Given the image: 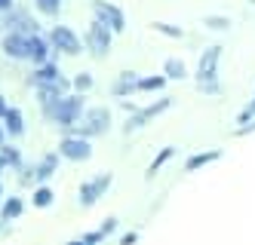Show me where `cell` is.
I'll return each instance as SVG.
<instances>
[{
	"label": "cell",
	"instance_id": "2",
	"mask_svg": "<svg viewBox=\"0 0 255 245\" xmlns=\"http://www.w3.org/2000/svg\"><path fill=\"white\" fill-rule=\"evenodd\" d=\"M108 126H111V110H108V107H89V110H83V123L77 126L74 135H80V138L89 141L93 135L108 132Z\"/></svg>",
	"mask_w": 255,
	"mask_h": 245
},
{
	"label": "cell",
	"instance_id": "25",
	"mask_svg": "<svg viewBox=\"0 0 255 245\" xmlns=\"http://www.w3.org/2000/svg\"><path fill=\"white\" fill-rule=\"evenodd\" d=\"M252 117H255V98L240 110V117H237V123H240V126H246V123H252Z\"/></svg>",
	"mask_w": 255,
	"mask_h": 245
},
{
	"label": "cell",
	"instance_id": "28",
	"mask_svg": "<svg viewBox=\"0 0 255 245\" xmlns=\"http://www.w3.org/2000/svg\"><path fill=\"white\" fill-rule=\"evenodd\" d=\"M114 230H117V218H108V221L102 224V230H99V233L108 236V233H114Z\"/></svg>",
	"mask_w": 255,
	"mask_h": 245
},
{
	"label": "cell",
	"instance_id": "3",
	"mask_svg": "<svg viewBox=\"0 0 255 245\" xmlns=\"http://www.w3.org/2000/svg\"><path fill=\"white\" fill-rule=\"evenodd\" d=\"M93 12H96V18H99L105 28H111V34L126 31V15H123L120 6L108 3V0H93Z\"/></svg>",
	"mask_w": 255,
	"mask_h": 245
},
{
	"label": "cell",
	"instance_id": "6",
	"mask_svg": "<svg viewBox=\"0 0 255 245\" xmlns=\"http://www.w3.org/2000/svg\"><path fill=\"white\" fill-rule=\"evenodd\" d=\"M49 46H56L65 55H77L80 52V37L71 31L68 25H56V28L49 31Z\"/></svg>",
	"mask_w": 255,
	"mask_h": 245
},
{
	"label": "cell",
	"instance_id": "23",
	"mask_svg": "<svg viewBox=\"0 0 255 245\" xmlns=\"http://www.w3.org/2000/svg\"><path fill=\"white\" fill-rule=\"evenodd\" d=\"M52 172H56V157H46V160L40 163V168H37V181H46Z\"/></svg>",
	"mask_w": 255,
	"mask_h": 245
},
{
	"label": "cell",
	"instance_id": "10",
	"mask_svg": "<svg viewBox=\"0 0 255 245\" xmlns=\"http://www.w3.org/2000/svg\"><path fill=\"white\" fill-rule=\"evenodd\" d=\"M3 52L9 55V59H28V37L25 34H15V31H9L6 37H3Z\"/></svg>",
	"mask_w": 255,
	"mask_h": 245
},
{
	"label": "cell",
	"instance_id": "7",
	"mask_svg": "<svg viewBox=\"0 0 255 245\" xmlns=\"http://www.w3.org/2000/svg\"><path fill=\"white\" fill-rule=\"evenodd\" d=\"M59 154L65 160H71V163H83V160L93 157V147H89V141L80 138V135H68V138L59 141Z\"/></svg>",
	"mask_w": 255,
	"mask_h": 245
},
{
	"label": "cell",
	"instance_id": "30",
	"mask_svg": "<svg viewBox=\"0 0 255 245\" xmlns=\"http://www.w3.org/2000/svg\"><path fill=\"white\" fill-rule=\"evenodd\" d=\"M197 89H200V92H209V95H215V92H218V83H200Z\"/></svg>",
	"mask_w": 255,
	"mask_h": 245
},
{
	"label": "cell",
	"instance_id": "11",
	"mask_svg": "<svg viewBox=\"0 0 255 245\" xmlns=\"http://www.w3.org/2000/svg\"><path fill=\"white\" fill-rule=\"evenodd\" d=\"M28 59L34 62V65H46L49 62V40H43L40 34H31L28 37Z\"/></svg>",
	"mask_w": 255,
	"mask_h": 245
},
{
	"label": "cell",
	"instance_id": "12",
	"mask_svg": "<svg viewBox=\"0 0 255 245\" xmlns=\"http://www.w3.org/2000/svg\"><path fill=\"white\" fill-rule=\"evenodd\" d=\"M56 80H62V71H59V65L56 62H46V65H40L37 71L31 74V83L34 86H49V83H56Z\"/></svg>",
	"mask_w": 255,
	"mask_h": 245
},
{
	"label": "cell",
	"instance_id": "4",
	"mask_svg": "<svg viewBox=\"0 0 255 245\" xmlns=\"http://www.w3.org/2000/svg\"><path fill=\"white\" fill-rule=\"evenodd\" d=\"M111 28H105L99 18H93V25H89V31H86V46L93 49V55L96 59H105L108 52H111Z\"/></svg>",
	"mask_w": 255,
	"mask_h": 245
},
{
	"label": "cell",
	"instance_id": "19",
	"mask_svg": "<svg viewBox=\"0 0 255 245\" xmlns=\"http://www.w3.org/2000/svg\"><path fill=\"white\" fill-rule=\"evenodd\" d=\"M163 86H166V77H163V74H154V77L138 80V92H160Z\"/></svg>",
	"mask_w": 255,
	"mask_h": 245
},
{
	"label": "cell",
	"instance_id": "26",
	"mask_svg": "<svg viewBox=\"0 0 255 245\" xmlns=\"http://www.w3.org/2000/svg\"><path fill=\"white\" fill-rule=\"evenodd\" d=\"M74 89H77V92L93 89V77H89V74H77V77H74Z\"/></svg>",
	"mask_w": 255,
	"mask_h": 245
},
{
	"label": "cell",
	"instance_id": "15",
	"mask_svg": "<svg viewBox=\"0 0 255 245\" xmlns=\"http://www.w3.org/2000/svg\"><path fill=\"white\" fill-rule=\"evenodd\" d=\"M22 209H25V202L19 196H9L3 205H0V221H15L22 215Z\"/></svg>",
	"mask_w": 255,
	"mask_h": 245
},
{
	"label": "cell",
	"instance_id": "27",
	"mask_svg": "<svg viewBox=\"0 0 255 245\" xmlns=\"http://www.w3.org/2000/svg\"><path fill=\"white\" fill-rule=\"evenodd\" d=\"M0 157H3V163H9V165H19V154H15L12 147H0Z\"/></svg>",
	"mask_w": 255,
	"mask_h": 245
},
{
	"label": "cell",
	"instance_id": "22",
	"mask_svg": "<svg viewBox=\"0 0 255 245\" xmlns=\"http://www.w3.org/2000/svg\"><path fill=\"white\" fill-rule=\"evenodd\" d=\"M34 205H37V209L52 205V190H49V187H37V190H34Z\"/></svg>",
	"mask_w": 255,
	"mask_h": 245
},
{
	"label": "cell",
	"instance_id": "17",
	"mask_svg": "<svg viewBox=\"0 0 255 245\" xmlns=\"http://www.w3.org/2000/svg\"><path fill=\"white\" fill-rule=\"evenodd\" d=\"M163 74H166L169 80H185V77H188V68H185V62H181V59H166Z\"/></svg>",
	"mask_w": 255,
	"mask_h": 245
},
{
	"label": "cell",
	"instance_id": "18",
	"mask_svg": "<svg viewBox=\"0 0 255 245\" xmlns=\"http://www.w3.org/2000/svg\"><path fill=\"white\" fill-rule=\"evenodd\" d=\"M132 89H138L135 71H123V74H120V80H117V86H114V92H117V95H126V92H132Z\"/></svg>",
	"mask_w": 255,
	"mask_h": 245
},
{
	"label": "cell",
	"instance_id": "32",
	"mask_svg": "<svg viewBox=\"0 0 255 245\" xmlns=\"http://www.w3.org/2000/svg\"><path fill=\"white\" fill-rule=\"evenodd\" d=\"M15 3H12V0H0V12H9Z\"/></svg>",
	"mask_w": 255,
	"mask_h": 245
},
{
	"label": "cell",
	"instance_id": "33",
	"mask_svg": "<svg viewBox=\"0 0 255 245\" xmlns=\"http://www.w3.org/2000/svg\"><path fill=\"white\" fill-rule=\"evenodd\" d=\"M6 114V101H3V95H0V117Z\"/></svg>",
	"mask_w": 255,
	"mask_h": 245
},
{
	"label": "cell",
	"instance_id": "36",
	"mask_svg": "<svg viewBox=\"0 0 255 245\" xmlns=\"http://www.w3.org/2000/svg\"><path fill=\"white\" fill-rule=\"evenodd\" d=\"M0 196H3V187H0Z\"/></svg>",
	"mask_w": 255,
	"mask_h": 245
},
{
	"label": "cell",
	"instance_id": "13",
	"mask_svg": "<svg viewBox=\"0 0 255 245\" xmlns=\"http://www.w3.org/2000/svg\"><path fill=\"white\" fill-rule=\"evenodd\" d=\"M3 132H6L9 138H19L22 132H25V117H22L19 107H6V114H3Z\"/></svg>",
	"mask_w": 255,
	"mask_h": 245
},
{
	"label": "cell",
	"instance_id": "24",
	"mask_svg": "<svg viewBox=\"0 0 255 245\" xmlns=\"http://www.w3.org/2000/svg\"><path fill=\"white\" fill-rule=\"evenodd\" d=\"M154 31L157 34H166V37H175V40H178V37H185V31H181V28H172L166 22H154Z\"/></svg>",
	"mask_w": 255,
	"mask_h": 245
},
{
	"label": "cell",
	"instance_id": "5",
	"mask_svg": "<svg viewBox=\"0 0 255 245\" xmlns=\"http://www.w3.org/2000/svg\"><path fill=\"white\" fill-rule=\"evenodd\" d=\"M111 184H114V175H111V172H102L99 178L80 184V205H96V202L105 196V190H108Z\"/></svg>",
	"mask_w": 255,
	"mask_h": 245
},
{
	"label": "cell",
	"instance_id": "21",
	"mask_svg": "<svg viewBox=\"0 0 255 245\" xmlns=\"http://www.w3.org/2000/svg\"><path fill=\"white\" fill-rule=\"evenodd\" d=\"M34 6H37L43 15H59L62 12V0H34Z\"/></svg>",
	"mask_w": 255,
	"mask_h": 245
},
{
	"label": "cell",
	"instance_id": "1",
	"mask_svg": "<svg viewBox=\"0 0 255 245\" xmlns=\"http://www.w3.org/2000/svg\"><path fill=\"white\" fill-rule=\"evenodd\" d=\"M83 110H86L83 95H62L49 120H52V123H59L62 129H74V126L80 123V114H83Z\"/></svg>",
	"mask_w": 255,
	"mask_h": 245
},
{
	"label": "cell",
	"instance_id": "8",
	"mask_svg": "<svg viewBox=\"0 0 255 245\" xmlns=\"http://www.w3.org/2000/svg\"><path fill=\"white\" fill-rule=\"evenodd\" d=\"M218 59H222V46H209L200 55V68H197V86L200 83H218Z\"/></svg>",
	"mask_w": 255,
	"mask_h": 245
},
{
	"label": "cell",
	"instance_id": "9",
	"mask_svg": "<svg viewBox=\"0 0 255 245\" xmlns=\"http://www.w3.org/2000/svg\"><path fill=\"white\" fill-rule=\"evenodd\" d=\"M172 107V98H160V101H154V104H148L144 110H138L135 117H129V123H126V132H132V129H141L148 120H154V117H160L163 110H169Z\"/></svg>",
	"mask_w": 255,
	"mask_h": 245
},
{
	"label": "cell",
	"instance_id": "14",
	"mask_svg": "<svg viewBox=\"0 0 255 245\" xmlns=\"http://www.w3.org/2000/svg\"><path fill=\"white\" fill-rule=\"evenodd\" d=\"M222 160V150H203V154H194L188 163H185V172H197V168H203V165H209V163H218Z\"/></svg>",
	"mask_w": 255,
	"mask_h": 245
},
{
	"label": "cell",
	"instance_id": "20",
	"mask_svg": "<svg viewBox=\"0 0 255 245\" xmlns=\"http://www.w3.org/2000/svg\"><path fill=\"white\" fill-rule=\"evenodd\" d=\"M203 25L209 31H228L231 28V18L228 15H203Z\"/></svg>",
	"mask_w": 255,
	"mask_h": 245
},
{
	"label": "cell",
	"instance_id": "29",
	"mask_svg": "<svg viewBox=\"0 0 255 245\" xmlns=\"http://www.w3.org/2000/svg\"><path fill=\"white\" fill-rule=\"evenodd\" d=\"M102 239H105V236H102V233H86V236H83V242H80V245H96V242H102Z\"/></svg>",
	"mask_w": 255,
	"mask_h": 245
},
{
	"label": "cell",
	"instance_id": "16",
	"mask_svg": "<svg viewBox=\"0 0 255 245\" xmlns=\"http://www.w3.org/2000/svg\"><path fill=\"white\" fill-rule=\"evenodd\" d=\"M172 157H175V147H163V150H160V154L154 157V163L148 165V172H144V178H154V175H157V172H160V168H163V165H166V163H169Z\"/></svg>",
	"mask_w": 255,
	"mask_h": 245
},
{
	"label": "cell",
	"instance_id": "35",
	"mask_svg": "<svg viewBox=\"0 0 255 245\" xmlns=\"http://www.w3.org/2000/svg\"><path fill=\"white\" fill-rule=\"evenodd\" d=\"M3 165H6V163H3V157H0V168H3Z\"/></svg>",
	"mask_w": 255,
	"mask_h": 245
},
{
	"label": "cell",
	"instance_id": "31",
	"mask_svg": "<svg viewBox=\"0 0 255 245\" xmlns=\"http://www.w3.org/2000/svg\"><path fill=\"white\" fill-rule=\"evenodd\" d=\"M135 239H138V233L132 230V233H126V236L120 239V245H135Z\"/></svg>",
	"mask_w": 255,
	"mask_h": 245
},
{
	"label": "cell",
	"instance_id": "34",
	"mask_svg": "<svg viewBox=\"0 0 255 245\" xmlns=\"http://www.w3.org/2000/svg\"><path fill=\"white\" fill-rule=\"evenodd\" d=\"M3 138H6V132H3V129H0V147H3Z\"/></svg>",
	"mask_w": 255,
	"mask_h": 245
},
{
	"label": "cell",
	"instance_id": "37",
	"mask_svg": "<svg viewBox=\"0 0 255 245\" xmlns=\"http://www.w3.org/2000/svg\"><path fill=\"white\" fill-rule=\"evenodd\" d=\"M252 3H255V0H252Z\"/></svg>",
	"mask_w": 255,
	"mask_h": 245
}]
</instances>
